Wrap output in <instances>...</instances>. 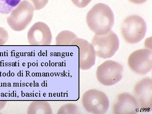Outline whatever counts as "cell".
<instances>
[{"label":"cell","instance_id":"6da1fadb","mask_svg":"<svg viewBox=\"0 0 152 114\" xmlns=\"http://www.w3.org/2000/svg\"><path fill=\"white\" fill-rule=\"evenodd\" d=\"M86 22L90 29L96 34H105L111 31L113 26V13L108 6L99 3L88 12Z\"/></svg>","mask_w":152,"mask_h":114},{"label":"cell","instance_id":"7a4b0ae2","mask_svg":"<svg viewBox=\"0 0 152 114\" xmlns=\"http://www.w3.org/2000/svg\"><path fill=\"white\" fill-rule=\"evenodd\" d=\"M147 31L146 22L138 15L130 16L123 21L121 33L128 43H137L143 39Z\"/></svg>","mask_w":152,"mask_h":114},{"label":"cell","instance_id":"3957f363","mask_svg":"<svg viewBox=\"0 0 152 114\" xmlns=\"http://www.w3.org/2000/svg\"><path fill=\"white\" fill-rule=\"evenodd\" d=\"M34 10L31 3L26 0L22 1L8 17V24L15 31H23L31 22Z\"/></svg>","mask_w":152,"mask_h":114},{"label":"cell","instance_id":"277c9868","mask_svg":"<svg viewBox=\"0 0 152 114\" xmlns=\"http://www.w3.org/2000/svg\"><path fill=\"white\" fill-rule=\"evenodd\" d=\"M119 40L117 35L110 31L104 35L96 34L92 40L91 45L96 55L103 59L111 58L118 50Z\"/></svg>","mask_w":152,"mask_h":114},{"label":"cell","instance_id":"5b68a950","mask_svg":"<svg viewBox=\"0 0 152 114\" xmlns=\"http://www.w3.org/2000/svg\"><path fill=\"white\" fill-rule=\"evenodd\" d=\"M82 101L85 110L92 114L106 113L110 105L108 98L106 94L95 89L85 92Z\"/></svg>","mask_w":152,"mask_h":114},{"label":"cell","instance_id":"8992f818","mask_svg":"<svg viewBox=\"0 0 152 114\" xmlns=\"http://www.w3.org/2000/svg\"><path fill=\"white\" fill-rule=\"evenodd\" d=\"M124 68L115 61L107 60L98 67L96 75L98 81L105 86H113L122 78Z\"/></svg>","mask_w":152,"mask_h":114},{"label":"cell","instance_id":"52a82bcc","mask_svg":"<svg viewBox=\"0 0 152 114\" xmlns=\"http://www.w3.org/2000/svg\"><path fill=\"white\" fill-rule=\"evenodd\" d=\"M129 67L134 72L140 75H145L152 69L151 50L142 49L133 52L128 59Z\"/></svg>","mask_w":152,"mask_h":114},{"label":"cell","instance_id":"ba28073f","mask_svg":"<svg viewBox=\"0 0 152 114\" xmlns=\"http://www.w3.org/2000/svg\"><path fill=\"white\" fill-rule=\"evenodd\" d=\"M134 96L137 102L139 108L144 112L152 110V80L145 77L135 85L133 90Z\"/></svg>","mask_w":152,"mask_h":114},{"label":"cell","instance_id":"9c48e42d","mask_svg":"<svg viewBox=\"0 0 152 114\" xmlns=\"http://www.w3.org/2000/svg\"><path fill=\"white\" fill-rule=\"evenodd\" d=\"M71 46L79 48V66L81 69L87 70L94 65L96 55L91 44L86 40L77 38L72 42Z\"/></svg>","mask_w":152,"mask_h":114},{"label":"cell","instance_id":"30bf717a","mask_svg":"<svg viewBox=\"0 0 152 114\" xmlns=\"http://www.w3.org/2000/svg\"><path fill=\"white\" fill-rule=\"evenodd\" d=\"M27 37L31 45L48 46L51 43V32L48 26L42 22L33 25L28 31Z\"/></svg>","mask_w":152,"mask_h":114},{"label":"cell","instance_id":"8fae6325","mask_svg":"<svg viewBox=\"0 0 152 114\" xmlns=\"http://www.w3.org/2000/svg\"><path fill=\"white\" fill-rule=\"evenodd\" d=\"M115 114H135L139 110L137 102L134 96L127 93H123L117 96L113 107Z\"/></svg>","mask_w":152,"mask_h":114},{"label":"cell","instance_id":"7c38bea8","mask_svg":"<svg viewBox=\"0 0 152 114\" xmlns=\"http://www.w3.org/2000/svg\"><path fill=\"white\" fill-rule=\"evenodd\" d=\"M29 114H51L53 113L51 107L46 101H37L32 102L28 107Z\"/></svg>","mask_w":152,"mask_h":114},{"label":"cell","instance_id":"4fadbf2b","mask_svg":"<svg viewBox=\"0 0 152 114\" xmlns=\"http://www.w3.org/2000/svg\"><path fill=\"white\" fill-rule=\"evenodd\" d=\"M77 38L75 34L70 31H63L56 37V45L71 46L72 42Z\"/></svg>","mask_w":152,"mask_h":114},{"label":"cell","instance_id":"5bb4252c","mask_svg":"<svg viewBox=\"0 0 152 114\" xmlns=\"http://www.w3.org/2000/svg\"><path fill=\"white\" fill-rule=\"evenodd\" d=\"M21 0H0V13L10 14L20 3Z\"/></svg>","mask_w":152,"mask_h":114},{"label":"cell","instance_id":"9a60e30c","mask_svg":"<svg viewBox=\"0 0 152 114\" xmlns=\"http://www.w3.org/2000/svg\"><path fill=\"white\" fill-rule=\"evenodd\" d=\"M78 107L72 103H69L64 105L59 109L57 113L59 114L79 113Z\"/></svg>","mask_w":152,"mask_h":114},{"label":"cell","instance_id":"2e32d148","mask_svg":"<svg viewBox=\"0 0 152 114\" xmlns=\"http://www.w3.org/2000/svg\"><path fill=\"white\" fill-rule=\"evenodd\" d=\"M31 1L34 6V8L35 10H39L45 7L49 0H29Z\"/></svg>","mask_w":152,"mask_h":114},{"label":"cell","instance_id":"e0dca14e","mask_svg":"<svg viewBox=\"0 0 152 114\" xmlns=\"http://www.w3.org/2000/svg\"><path fill=\"white\" fill-rule=\"evenodd\" d=\"M9 39L8 33L4 28L0 27V46L4 45Z\"/></svg>","mask_w":152,"mask_h":114},{"label":"cell","instance_id":"ac0fdd59","mask_svg":"<svg viewBox=\"0 0 152 114\" xmlns=\"http://www.w3.org/2000/svg\"><path fill=\"white\" fill-rule=\"evenodd\" d=\"M92 0H71L75 5L80 8H83L88 5Z\"/></svg>","mask_w":152,"mask_h":114},{"label":"cell","instance_id":"d6986e66","mask_svg":"<svg viewBox=\"0 0 152 114\" xmlns=\"http://www.w3.org/2000/svg\"><path fill=\"white\" fill-rule=\"evenodd\" d=\"M129 1L133 4H143L147 0H129Z\"/></svg>","mask_w":152,"mask_h":114},{"label":"cell","instance_id":"ffe728a7","mask_svg":"<svg viewBox=\"0 0 152 114\" xmlns=\"http://www.w3.org/2000/svg\"><path fill=\"white\" fill-rule=\"evenodd\" d=\"M6 102H0V110L4 107L6 104Z\"/></svg>","mask_w":152,"mask_h":114}]
</instances>
